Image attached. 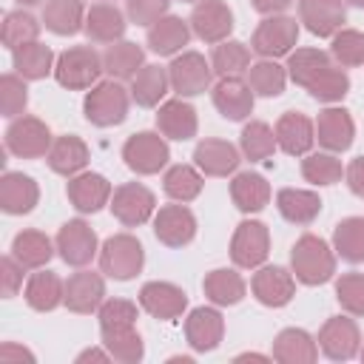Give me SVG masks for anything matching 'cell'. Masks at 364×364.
I'll use <instances>...</instances> for the list:
<instances>
[{
  "instance_id": "cell-25",
  "label": "cell",
  "mask_w": 364,
  "mask_h": 364,
  "mask_svg": "<svg viewBox=\"0 0 364 364\" xmlns=\"http://www.w3.org/2000/svg\"><path fill=\"white\" fill-rule=\"evenodd\" d=\"M316 136L327 151H336V154L347 151L353 145V136H355V125H353L350 111L324 108L318 114V119H316Z\"/></svg>"
},
{
  "instance_id": "cell-57",
  "label": "cell",
  "mask_w": 364,
  "mask_h": 364,
  "mask_svg": "<svg viewBox=\"0 0 364 364\" xmlns=\"http://www.w3.org/2000/svg\"><path fill=\"white\" fill-rule=\"evenodd\" d=\"M250 3H253V9L262 11V14H282V11L290 9L296 0H250Z\"/></svg>"
},
{
  "instance_id": "cell-36",
  "label": "cell",
  "mask_w": 364,
  "mask_h": 364,
  "mask_svg": "<svg viewBox=\"0 0 364 364\" xmlns=\"http://www.w3.org/2000/svg\"><path fill=\"white\" fill-rule=\"evenodd\" d=\"M276 208H279V213L287 222H293V225H310L318 216V210H321V199L313 191L282 188L276 193Z\"/></svg>"
},
{
  "instance_id": "cell-29",
  "label": "cell",
  "mask_w": 364,
  "mask_h": 364,
  "mask_svg": "<svg viewBox=\"0 0 364 364\" xmlns=\"http://www.w3.org/2000/svg\"><path fill=\"white\" fill-rule=\"evenodd\" d=\"M273 358L282 364H313L318 358V347L310 333L299 327H287L273 341Z\"/></svg>"
},
{
  "instance_id": "cell-63",
  "label": "cell",
  "mask_w": 364,
  "mask_h": 364,
  "mask_svg": "<svg viewBox=\"0 0 364 364\" xmlns=\"http://www.w3.org/2000/svg\"><path fill=\"white\" fill-rule=\"evenodd\" d=\"M361 358H364V350H361Z\"/></svg>"
},
{
  "instance_id": "cell-5",
  "label": "cell",
  "mask_w": 364,
  "mask_h": 364,
  "mask_svg": "<svg viewBox=\"0 0 364 364\" xmlns=\"http://www.w3.org/2000/svg\"><path fill=\"white\" fill-rule=\"evenodd\" d=\"M142 264H145V250L136 236L117 233V236L105 239V245L100 250V267L105 276H111L117 282H128L142 270Z\"/></svg>"
},
{
  "instance_id": "cell-14",
  "label": "cell",
  "mask_w": 364,
  "mask_h": 364,
  "mask_svg": "<svg viewBox=\"0 0 364 364\" xmlns=\"http://www.w3.org/2000/svg\"><path fill=\"white\" fill-rule=\"evenodd\" d=\"M154 233L168 247H185L196 236V216L185 205H162L154 216Z\"/></svg>"
},
{
  "instance_id": "cell-40",
  "label": "cell",
  "mask_w": 364,
  "mask_h": 364,
  "mask_svg": "<svg viewBox=\"0 0 364 364\" xmlns=\"http://www.w3.org/2000/svg\"><path fill=\"white\" fill-rule=\"evenodd\" d=\"M202 287H205V296H208L213 304H219V307L239 304V301L245 299V279H242L236 270H230V267H216V270H210V273L205 276Z\"/></svg>"
},
{
  "instance_id": "cell-30",
  "label": "cell",
  "mask_w": 364,
  "mask_h": 364,
  "mask_svg": "<svg viewBox=\"0 0 364 364\" xmlns=\"http://www.w3.org/2000/svg\"><path fill=\"white\" fill-rule=\"evenodd\" d=\"M85 34L94 43H117L125 34V17L117 6L97 3L85 11Z\"/></svg>"
},
{
  "instance_id": "cell-45",
  "label": "cell",
  "mask_w": 364,
  "mask_h": 364,
  "mask_svg": "<svg viewBox=\"0 0 364 364\" xmlns=\"http://www.w3.org/2000/svg\"><path fill=\"white\" fill-rule=\"evenodd\" d=\"M162 188L171 199L191 202L202 193V173L191 165H173V168H168V173L162 179Z\"/></svg>"
},
{
  "instance_id": "cell-1",
  "label": "cell",
  "mask_w": 364,
  "mask_h": 364,
  "mask_svg": "<svg viewBox=\"0 0 364 364\" xmlns=\"http://www.w3.org/2000/svg\"><path fill=\"white\" fill-rule=\"evenodd\" d=\"M136 304L128 299H108L100 304V333L111 358L122 364H136L145 355L142 338L136 333Z\"/></svg>"
},
{
  "instance_id": "cell-2",
  "label": "cell",
  "mask_w": 364,
  "mask_h": 364,
  "mask_svg": "<svg viewBox=\"0 0 364 364\" xmlns=\"http://www.w3.org/2000/svg\"><path fill=\"white\" fill-rule=\"evenodd\" d=\"M290 264H293V273L301 284H324L333 279L336 273V256L330 250V245L313 233H304L293 250H290Z\"/></svg>"
},
{
  "instance_id": "cell-50",
  "label": "cell",
  "mask_w": 364,
  "mask_h": 364,
  "mask_svg": "<svg viewBox=\"0 0 364 364\" xmlns=\"http://www.w3.org/2000/svg\"><path fill=\"white\" fill-rule=\"evenodd\" d=\"M28 102V88L20 74H3L0 77V111L3 117H17Z\"/></svg>"
},
{
  "instance_id": "cell-24",
  "label": "cell",
  "mask_w": 364,
  "mask_h": 364,
  "mask_svg": "<svg viewBox=\"0 0 364 364\" xmlns=\"http://www.w3.org/2000/svg\"><path fill=\"white\" fill-rule=\"evenodd\" d=\"M253 296L264 304V307H284L293 293H296V282H293V273H287L284 267L273 264V267H262L256 276H253Z\"/></svg>"
},
{
  "instance_id": "cell-41",
  "label": "cell",
  "mask_w": 364,
  "mask_h": 364,
  "mask_svg": "<svg viewBox=\"0 0 364 364\" xmlns=\"http://www.w3.org/2000/svg\"><path fill=\"white\" fill-rule=\"evenodd\" d=\"M51 239L40 230H23L11 242V256L28 270V267H43L51 259Z\"/></svg>"
},
{
  "instance_id": "cell-62",
  "label": "cell",
  "mask_w": 364,
  "mask_h": 364,
  "mask_svg": "<svg viewBox=\"0 0 364 364\" xmlns=\"http://www.w3.org/2000/svg\"><path fill=\"white\" fill-rule=\"evenodd\" d=\"M182 3H199V0H182Z\"/></svg>"
},
{
  "instance_id": "cell-54",
  "label": "cell",
  "mask_w": 364,
  "mask_h": 364,
  "mask_svg": "<svg viewBox=\"0 0 364 364\" xmlns=\"http://www.w3.org/2000/svg\"><path fill=\"white\" fill-rule=\"evenodd\" d=\"M23 270L26 267L14 256H3L0 259V293H3V299L17 296V290L23 287Z\"/></svg>"
},
{
  "instance_id": "cell-44",
  "label": "cell",
  "mask_w": 364,
  "mask_h": 364,
  "mask_svg": "<svg viewBox=\"0 0 364 364\" xmlns=\"http://www.w3.org/2000/svg\"><path fill=\"white\" fill-rule=\"evenodd\" d=\"M242 154L250 159V162H262L267 156H273L276 151V131H270L267 122L262 119H253L242 128Z\"/></svg>"
},
{
  "instance_id": "cell-42",
  "label": "cell",
  "mask_w": 364,
  "mask_h": 364,
  "mask_svg": "<svg viewBox=\"0 0 364 364\" xmlns=\"http://www.w3.org/2000/svg\"><path fill=\"white\" fill-rule=\"evenodd\" d=\"M333 245L344 262H364V219L361 216H347L336 225Z\"/></svg>"
},
{
  "instance_id": "cell-32",
  "label": "cell",
  "mask_w": 364,
  "mask_h": 364,
  "mask_svg": "<svg viewBox=\"0 0 364 364\" xmlns=\"http://www.w3.org/2000/svg\"><path fill=\"white\" fill-rule=\"evenodd\" d=\"M333 68V60L327 51H318V48H296L287 60V71H290V80L301 88H310L313 82H318L327 71Z\"/></svg>"
},
{
  "instance_id": "cell-21",
  "label": "cell",
  "mask_w": 364,
  "mask_h": 364,
  "mask_svg": "<svg viewBox=\"0 0 364 364\" xmlns=\"http://www.w3.org/2000/svg\"><path fill=\"white\" fill-rule=\"evenodd\" d=\"M40 199V188L31 176L20 173V171H6L0 179V208L11 216H23L31 213L34 205Z\"/></svg>"
},
{
  "instance_id": "cell-59",
  "label": "cell",
  "mask_w": 364,
  "mask_h": 364,
  "mask_svg": "<svg viewBox=\"0 0 364 364\" xmlns=\"http://www.w3.org/2000/svg\"><path fill=\"white\" fill-rule=\"evenodd\" d=\"M236 361H267V355H259V353H245V355H236Z\"/></svg>"
},
{
  "instance_id": "cell-52",
  "label": "cell",
  "mask_w": 364,
  "mask_h": 364,
  "mask_svg": "<svg viewBox=\"0 0 364 364\" xmlns=\"http://www.w3.org/2000/svg\"><path fill=\"white\" fill-rule=\"evenodd\" d=\"M310 97H316V100H321V102H338L347 91H350V77L341 71V68H330L318 82H313L310 88Z\"/></svg>"
},
{
  "instance_id": "cell-58",
  "label": "cell",
  "mask_w": 364,
  "mask_h": 364,
  "mask_svg": "<svg viewBox=\"0 0 364 364\" xmlns=\"http://www.w3.org/2000/svg\"><path fill=\"white\" fill-rule=\"evenodd\" d=\"M108 358H111V353H102V350H85V353L77 355L80 364H82V361H108Z\"/></svg>"
},
{
  "instance_id": "cell-60",
  "label": "cell",
  "mask_w": 364,
  "mask_h": 364,
  "mask_svg": "<svg viewBox=\"0 0 364 364\" xmlns=\"http://www.w3.org/2000/svg\"><path fill=\"white\" fill-rule=\"evenodd\" d=\"M23 6H37V3H43V0H20Z\"/></svg>"
},
{
  "instance_id": "cell-35",
  "label": "cell",
  "mask_w": 364,
  "mask_h": 364,
  "mask_svg": "<svg viewBox=\"0 0 364 364\" xmlns=\"http://www.w3.org/2000/svg\"><path fill=\"white\" fill-rule=\"evenodd\" d=\"M230 199L239 210L256 213L270 202V185L262 173H250V171L236 173L230 182Z\"/></svg>"
},
{
  "instance_id": "cell-51",
  "label": "cell",
  "mask_w": 364,
  "mask_h": 364,
  "mask_svg": "<svg viewBox=\"0 0 364 364\" xmlns=\"http://www.w3.org/2000/svg\"><path fill=\"white\" fill-rule=\"evenodd\" d=\"M336 299L347 313L364 316V273H344L336 282Z\"/></svg>"
},
{
  "instance_id": "cell-17",
  "label": "cell",
  "mask_w": 364,
  "mask_h": 364,
  "mask_svg": "<svg viewBox=\"0 0 364 364\" xmlns=\"http://www.w3.org/2000/svg\"><path fill=\"white\" fill-rule=\"evenodd\" d=\"M210 97H213L216 111H219L225 119L239 122V119L250 117V111H253V88H250V82H245L242 77H222V80L213 85Z\"/></svg>"
},
{
  "instance_id": "cell-13",
  "label": "cell",
  "mask_w": 364,
  "mask_h": 364,
  "mask_svg": "<svg viewBox=\"0 0 364 364\" xmlns=\"http://www.w3.org/2000/svg\"><path fill=\"white\" fill-rule=\"evenodd\" d=\"M188 23L199 40L222 43V40H228V34L233 28V11L228 9L225 0H199L191 11Z\"/></svg>"
},
{
  "instance_id": "cell-48",
  "label": "cell",
  "mask_w": 364,
  "mask_h": 364,
  "mask_svg": "<svg viewBox=\"0 0 364 364\" xmlns=\"http://www.w3.org/2000/svg\"><path fill=\"white\" fill-rule=\"evenodd\" d=\"M341 173L344 168L333 154H310L307 159H301V176L313 185H333L341 179Z\"/></svg>"
},
{
  "instance_id": "cell-53",
  "label": "cell",
  "mask_w": 364,
  "mask_h": 364,
  "mask_svg": "<svg viewBox=\"0 0 364 364\" xmlns=\"http://www.w3.org/2000/svg\"><path fill=\"white\" fill-rule=\"evenodd\" d=\"M168 6L171 0H125V11L136 26H154L159 17H165Z\"/></svg>"
},
{
  "instance_id": "cell-20",
  "label": "cell",
  "mask_w": 364,
  "mask_h": 364,
  "mask_svg": "<svg viewBox=\"0 0 364 364\" xmlns=\"http://www.w3.org/2000/svg\"><path fill=\"white\" fill-rule=\"evenodd\" d=\"M316 142V125L310 122V117H304L301 111H287L279 117L276 122V145L290 154V156H301L313 148Z\"/></svg>"
},
{
  "instance_id": "cell-28",
  "label": "cell",
  "mask_w": 364,
  "mask_h": 364,
  "mask_svg": "<svg viewBox=\"0 0 364 364\" xmlns=\"http://www.w3.org/2000/svg\"><path fill=\"white\" fill-rule=\"evenodd\" d=\"M156 128H159L168 139H176V142H185V139L196 136L199 122H196L193 105H188L185 100H168L165 105H159Z\"/></svg>"
},
{
  "instance_id": "cell-19",
  "label": "cell",
  "mask_w": 364,
  "mask_h": 364,
  "mask_svg": "<svg viewBox=\"0 0 364 364\" xmlns=\"http://www.w3.org/2000/svg\"><path fill=\"white\" fill-rule=\"evenodd\" d=\"M102 296H105V282H102V276L94 273V270H80V273L68 276L63 304H65L71 313H94V310H100Z\"/></svg>"
},
{
  "instance_id": "cell-49",
  "label": "cell",
  "mask_w": 364,
  "mask_h": 364,
  "mask_svg": "<svg viewBox=\"0 0 364 364\" xmlns=\"http://www.w3.org/2000/svg\"><path fill=\"white\" fill-rule=\"evenodd\" d=\"M330 54L341 63V65H361L364 63V34L355 28H341L333 34V46Z\"/></svg>"
},
{
  "instance_id": "cell-55",
  "label": "cell",
  "mask_w": 364,
  "mask_h": 364,
  "mask_svg": "<svg viewBox=\"0 0 364 364\" xmlns=\"http://www.w3.org/2000/svg\"><path fill=\"white\" fill-rule=\"evenodd\" d=\"M344 176H347L350 191H353L355 196H364V156H355V159L347 165Z\"/></svg>"
},
{
  "instance_id": "cell-38",
  "label": "cell",
  "mask_w": 364,
  "mask_h": 364,
  "mask_svg": "<svg viewBox=\"0 0 364 364\" xmlns=\"http://www.w3.org/2000/svg\"><path fill=\"white\" fill-rule=\"evenodd\" d=\"M168 85H171L168 68H162V65H142L136 71V77L131 80V100L136 105H142V108H154L168 94Z\"/></svg>"
},
{
  "instance_id": "cell-7",
  "label": "cell",
  "mask_w": 364,
  "mask_h": 364,
  "mask_svg": "<svg viewBox=\"0 0 364 364\" xmlns=\"http://www.w3.org/2000/svg\"><path fill=\"white\" fill-rule=\"evenodd\" d=\"M168 156H171L168 142L159 134H154V131H139V134L128 136L125 145H122L125 165L134 173H142V176L156 173L159 168H165L168 165Z\"/></svg>"
},
{
  "instance_id": "cell-22",
  "label": "cell",
  "mask_w": 364,
  "mask_h": 364,
  "mask_svg": "<svg viewBox=\"0 0 364 364\" xmlns=\"http://www.w3.org/2000/svg\"><path fill=\"white\" fill-rule=\"evenodd\" d=\"M65 193L80 213H97L111 199V182L102 173H77L68 179Z\"/></svg>"
},
{
  "instance_id": "cell-16",
  "label": "cell",
  "mask_w": 364,
  "mask_h": 364,
  "mask_svg": "<svg viewBox=\"0 0 364 364\" xmlns=\"http://www.w3.org/2000/svg\"><path fill=\"white\" fill-rule=\"evenodd\" d=\"M139 304L145 313H151L154 318L162 321H173L182 316V310L188 307V296L182 287L171 284V282H148L139 290Z\"/></svg>"
},
{
  "instance_id": "cell-33",
  "label": "cell",
  "mask_w": 364,
  "mask_h": 364,
  "mask_svg": "<svg viewBox=\"0 0 364 364\" xmlns=\"http://www.w3.org/2000/svg\"><path fill=\"white\" fill-rule=\"evenodd\" d=\"M63 299H65V282L51 270L34 273L26 284V304L37 313L54 310L57 304H63Z\"/></svg>"
},
{
  "instance_id": "cell-27",
  "label": "cell",
  "mask_w": 364,
  "mask_h": 364,
  "mask_svg": "<svg viewBox=\"0 0 364 364\" xmlns=\"http://www.w3.org/2000/svg\"><path fill=\"white\" fill-rule=\"evenodd\" d=\"M88 165V145L74 136V134H63L51 142L48 148V168L60 176H77L82 173V168Z\"/></svg>"
},
{
  "instance_id": "cell-61",
  "label": "cell",
  "mask_w": 364,
  "mask_h": 364,
  "mask_svg": "<svg viewBox=\"0 0 364 364\" xmlns=\"http://www.w3.org/2000/svg\"><path fill=\"white\" fill-rule=\"evenodd\" d=\"M350 6H358V9H364V0H347Z\"/></svg>"
},
{
  "instance_id": "cell-8",
  "label": "cell",
  "mask_w": 364,
  "mask_h": 364,
  "mask_svg": "<svg viewBox=\"0 0 364 364\" xmlns=\"http://www.w3.org/2000/svg\"><path fill=\"white\" fill-rule=\"evenodd\" d=\"M51 148V131L43 119L37 117H17L6 128V151L23 159H37L46 156Z\"/></svg>"
},
{
  "instance_id": "cell-11",
  "label": "cell",
  "mask_w": 364,
  "mask_h": 364,
  "mask_svg": "<svg viewBox=\"0 0 364 364\" xmlns=\"http://www.w3.org/2000/svg\"><path fill=\"white\" fill-rule=\"evenodd\" d=\"M270 253V233L262 222H242L230 239V259L239 267H259Z\"/></svg>"
},
{
  "instance_id": "cell-12",
  "label": "cell",
  "mask_w": 364,
  "mask_h": 364,
  "mask_svg": "<svg viewBox=\"0 0 364 364\" xmlns=\"http://www.w3.org/2000/svg\"><path fill=\"white\" fill-rule=\"evenodd\" d=\"M57 250L65 264L85 267L97 253V233L82 219H68L57 233Z\"/></svg>"
},
{
  "instance_id": "cell-6",
  "label": "cell",
  "mask_w": 364,
  "mask_h": 364,
  "mask_svg": "<svg viewBox=\"0 0 364 364\" xmlns=\"http://www.w3.org/2000/svg\"><path fill=\"white\" fill-rule=\"evenodd\" d=\"M299 43V23L287 14H267L259 28L253 31V51L262 54L264 60H276L293 51Z\"/></svg>"
},
{
  "instance_id": "cell-39",
  "label": "cell",
  "mask_w": 364,
  "mask_h": 364,
  "mask_svg": "<svg viewBox=\"0 0 364 364\" xmlns=\"http://www.w3.org/2000/svg\"><path fill=\"white\" fill-rule=\"evenodd\" d=\"M11 63H14V71L23 80H43L54 68V54H51V48L46 43L34 40V43H26V46L14 48L11 51Z\"/></svg>"
},
{
  "instance_id": "cell-43",
  "label": "cell",
  "mask_w": 364,
  "mask_h": 364,
  "mask_svg": "<svg viewBox=\"0 0 364 364\" xmlns=\"http://www.w3.org/2000/svg\"><path fill=\"white\" fill-rule=\"evenodd\" d=\"M210 68L219 77H239L245 68H250V51H247V46L239 43V40H222L213 48Z\"/></svg>"
},
{
  "instance_id": "cell-56",
  "label": "cell",
  "mask_w": 364,
  "mask_h": 364,
  "mask_svg": "<svg viewBox=\"0 0 364 364\" xmlns=\"http://www.w3.org/2000/svg\"><path fill=\"white\" fill-rule=\"evenodd\" d=\"M23 361H34V355L26 350V347H17L14 341H6L0 347V364H23Z\"/></svg>"
},
{
  "instance_id": "cell-4",
  "label": "cell",
  "mask_w": 364,
  "mask_h": 364,
  "mask_svg": "<svg viewBox=\"0 0 364 364\" xmlns=\"http://www.w3.org/2000/svg\"><path fill=\"white\" fill-rule=\"evenodd\" d=\"M102 57L91 48V46H74L65 48L57 63H54V77L63 88L68 91H80V88H91L100 74H102Z\"/></svg>"
},
{
  "instance_id": "cell-37",
  "label": "cell",
  "mask_w": 364,
  "mask_h": 364,
  "mask_svg": "<svg viewBox=\"0 0 364 364\" xmlns=\"http://www.w3.org/2000/svg\"><path fill=\"white\" fill-rule=\"evenodd\" d=\"M142 65H145V51L128 40H117L102 54V68L111 74V80H134Z\"/></svg>"
},
{
  "instance_id": "cell-47",
  "label": "cell",
  "mask_w": 364,
  "mask_h": 364,
  "mask_svg": "<svg viewBox=\"0 0 364 364\" xmlns=\"http://www.w3.org/2000/svg\"><path fill=\"white\" fill-rule=\"evenodd\" d=\"M37 34H40V23H37L34 14H28L23 9L6 14V20H3V43L11 51L20 48V46H26V43H34Z\"/></svg>"
},
{
  "instance_id": "cell-15",
  "label": "cell",
  "mask_w": 364,
  "mask_h": 364,
  "mask_svg": "<svg viewBox=\"0 0 364 364\" xmlns=\"http://www.w3.org/2000/svg\"><path fill=\"white\" fill-rule=\"evenodd\" d=\"M358 344H361V336H358V327L353 318L347 316H333L324 321L321 333H318V347L327 358L333 361H347L358 353Z\"/></svg>"
},
{
  "instance_id": "cell-26",
  "label": "cell",
  "mask_w": 364,
  "mask_h": 364,
  "mask_svg": "<svg viewBox=\"0 0 364 364\" xmlns=\"http://www.w3.org/2000/svg\"><path fill=\"white\" fill-rule=\"evenodd\" d=\"M193 162L205 176H228L239 168V151L225 139H202L193 151Z\"/></svg>"
},
{
  "instance_id": "cell-23",
  "label": "cell",
  "mask_w": 364,
  "mask_h": 364,
  "mask_svg": "<svg viewBox=\"0 0 364 364\" xmlns=\"http://www.w3.org/2000/svg\"><path fill=\"white\" fill-rule=\"evenodd\" d=\"M185 336L188 344L199 353H208L213 347H219L222 336H225V321L222 313L213 307H196L191 310V316L185 318Z\"/></svg>"
},
{
  "instance_id": "cell-9",
  "label": "cell",
  "mask_w": 364,
  "mask_h": 364,
  "mask_svg": "<svg viewBox=\"0 0 364 364\" xmlns=\"http://www.w3.org/2000/svg\"><path fill=\"white\" fill-rule=\"evenodd\" d=\"M168 77H171V88L179 97H196L210 88L213 68L199 51H182L168 65Z\"/></svg>"
},
{
  "instance_id": "cell-46",
  "label": "cell",
  "mask_w": 364,
  "mask_h": 364,
  "mask_svg": "<svg viewBox=\"0 0 364 364\" xmlns=\"http://www.w3.org/2000/svg\"><path fill=\"white\" fill-rule=\"evenodd\" d=\"M247 82L253 88V94H262V97H279L284 91V68L276 63V60H259L250 65V74H247Z\"/></svg>"
},
{
  "instance_id": "cell-18",
  "label": "cell",
  "mask_w": 364,
  "mask_h": 364,
  "mask_svg": "<svg viewBox=\"0 0 364 364\" xmlns=\"http://www.w3.org/2000/svg\"><path fill=\"white\" fill-rule=\"evenodd\" d=\"M344 0H299V20L316 37H333L344 26Z\"/></svg>"
},
{
  "instance_id": "cell-3",
  "label": "cell",
  "mask_w": 364,
  "mask_h": 364,
  "mask_svg": "<svg viewBox=\"0 0 364 364\" xmlns=\"http://www.w3.org/2000/svg\"><path fill=\"white\" fill-rule=\"evenodd\" d=\"M128 102H131V94L119 85V80H105V82H97L85 102H82V111H85V119L97 128H111V125H119L125 117H128Z\"/></svg>"
},
{
  "instance_id": "cell-10",
  "label": "cell",
  "mask_w": 364,
  "mask_h": 364,
  "mask_svg": "<svg viewBox=\"0 0 364 364\" xmlns=\"http://www.w3.org/2000/svg\"><path fill=\"white\" fill-rule=\"evenodd\" d=\"M154 208H156V199L154 193L139 185V182H125L114 191L111 196V213L125 225V228H136V225H145L151 216H154Z\"/></svg>"
},
{
  "instance_id": "cell-31",
  "label": "cell",
  "mask_w": 364,
  "mask_h": 364,
  "mask_svg": "<svg viewBox=\"0 0 364 364\" xmlns=\"http://www.w3.org/2000/svg\"><path fill=\"white\" fill-rule=\"evenodd\" d=\"M191 40V28L182 17H173V14H165L159 17L151 28H148V48L154 54H176L182 46H188Z\"/></svg>"
},
{
  "instance_id": "cell-34",
  "label": "cell",
  "mask_w": 364,
  "mask_h": 364,
  "mask_svg": "<svg viewBox=\"0 0 364 364\" xmlns=\"http://www.w3.org/2000/svg\"><path fill=\"white\" fill-rule=\"evenodd\" d=\"M43 23L48 31L71 37L80 28H85V6L82 0H48L43 9Z\"/></svg>"
}]
</instances>
